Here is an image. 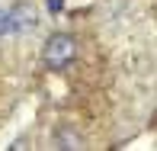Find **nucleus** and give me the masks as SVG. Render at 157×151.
Here are the masks:
<instances>
[{
  "mask_svg": "<svg viewBox=\"0 0 157 151\" xmlns=\"http://www.w3.org/2000/svg\"><path fill=\"white\" fill-rule=\"evenodd\" d=\"M77 58V42L71 39V35H64V32H52L45 39V48H42V61H45V68H52V71H64V68H71Z\"/></svg>",
  "mask_w": 157,
  "mask_h": 151,
  "instance_id": "nucleus-1",
  "label": "nucleus"
},
{
  "mask_svg": "<svg viewBox=\"0 0 157 151\" xmlns=\"http://www.w3.org/2000/svg\"><path fill=\"white\" fill-rule=\"evenodd\" d=\"M6 19H10V35H35L42 29V13L32 0H16L6 10Z\"/></svg>",
  "mask_w": 157,
  "mask_h": 151,
  "instance_id": "nucleus-2",
  "label": "nucleus"
},
{
  "mask_svg": "<svg viewBox=\"0 0 157 151\" xmlns=\"http://www.w3.org/2000/svg\"><path fill=\"white\" fill-rule=\"evenodd\" d=\"M10 35V19H6V6H0V39Z\"/></svg>",
  "mask_w": 157,
  "mask_h": 151,
  "instance_id": "nucleus-3",
  "label": "nucleus"
}]
</instances>
